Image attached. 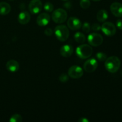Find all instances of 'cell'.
Here are the masks:
<instances>
[{
    "instance_id": "21",
    "label": "cell",
    "mask_w": 122,
    "mask_h": 122,
    "mask_svg": "<svg viewBox=\"0 0 122 122\" xmlns=\"http://www.w3.org/2000/svg\"><path fill=\"white\" fill-rule=\"evenodd\" d=\"M96 57L97 58L98 60L100 61H104L106 60L107 58V55L104 52H98L96 54Z\"/></svg>"
},
{
    "instance_id": "25",
    "label": "cell",
    "mask_w": 122,
    "mask_h": 122,
    "mask_svg": "<svg viewBox=\"0 0 122 122\" xmlns=\"http://www.w3.org/2000/svg\"><path fill=\"white\" fill-rule=\"evenodd\" d=\"M101 26L98 23H94L92 26V29L93 31L97 32V31H99L101 29Z\"/></svg>"
},
{
    "instance_id": "31",
    "label": "cell",
    "mask_w": 122,
    "mask_h": 122,
    "mask_svg": "<svg viewBox=\"0 0 122 122\" xmlns=\"http://www.w3.org/2000/svg\"><path fill=\"white\" fill-rule=\"evenodd\" d=\"M10 1H13V0H10Z\"/></svg>"
},
{
    "instance_id": "13",
    "label": "cell",
    "mask_w": 122,
    "mask_h": 122,
    "mask_svg": "<svg viewBox=\"0 0 122 122\" xmlns=\"http://www.w3.org/2000/svg\"><path fill=\"white\" fill-rule=\"evenodd\" d=\"M73 48L71 45H64L60 48V54L64 57H69L73 53Z\"/></svg>"
},
{
    "instance_id": "14",
    "label": "cell",
    "mask_w": 122,
    "mask_h": 122,
    "mask_svg": "<svg viewBox=\"0 0 122 122\" xmlns=\"http://www.w3.org/2000/svg\"><path fill=\"white\" fill-rule=\"evenodd\" d=\"M30 20V15L27 11H22L18 16V21L21 25H26Z\"/></svg>"
},
{
    "instance_id": "16",
    "label": "cell",
    "mask_w": 122,
    "mask_h": 122,
    "mask_svg": "<svg viewBox=\"0 0 122 122\" xmlns=\"http://www.w3.org/2000/svg\"><path fill=\"white\" fill-rule=\"evenodd\" d=\"M11 6L9 4L5 2H0V14L1 15H7L10 12Z\"/></svg>"
},
{
    "instance_id": "1",
    "label": "cell",
    "mask_w": 122,
    "mask_h": 122,
    "mask_svg": "<svg viewBox=\"0 0 122 122\" xmlns=\"http://www.w3.org/2000/svg\"><path fill=\"white\" fill-rule=\"evenodd\" d=\"M121 61L116 56H111L105 61V67L110 73H114L120 69Z\"/></svg>"
},
{
    "instance_id": "4",
    "label": "cell",
    "mask_w": 122,
    "mask_h": 122,
    "mask_svg": "<svg viewBox=\"0 0 122 122\" xmlns=\"http://www.w3.org/2000/svg\"><path fill=\"white\" fill-rule=\"evenodd\" d=\"M52 19L56 23H63L67 18V14L64 9L58 8L52 13Z\"/></svg>"
},
{
    "instance_id": "2",
    "label": "cell",
    "mask_w": 122,
    "mask_h": 122,
    "mask_svg": "<svg viewBox=\"0 0 122 122\" xmlns=\"http://www.w3.org/2000/svg\"><path fill=\"white\" fill-rule=\"evenodd\" d=\"M54 33L56 38L60 41H66L69 38L70 32L67 26L65 25H59L57 26L54 29Z\"/></svg>"
},
{
    "instance_id": "5",
    "label": "cell",
    "mask_w": 122,
    "mask_h": 122,
    "mask_svg": "<svg viewBox=\"0 0 122 122\" xmlns=\"http://www.w3.org/2000/svg\"><path fill=\"white\" fill-rule=\"evenodd\" d=\"M88 41L89 45L94 46H98L103 42V37L97 33H92L88 36Z\"/></svg>"
},
{
    "instance_id": "28",
    "label": "cell",
    "mask_w": 122,
    "mask_h": 122,
    "mask_svg": "<svg viewBox=\"0 0 122 122\" xmlns=\"http://www.w3.org/2000/svg\"><path fill=\"white\" fill-rule=\"evenodd\" d=\"M78 122H89V120H88V119H86V118L82 117V118H81L80 119H79Z\"/></svg>"
},
{
    "instance_id": "26",
    "label": "cell",
    "mask_w": 122,
    "mask_h": 122,
    "mask_svg": "<svg viewBox=\"0 0 122 122\" xmlns=\"http://www.w3.org/2000/svg\"><path fill=\"white\" fill-rule=\"evenodd\" d=\"M45 35L48 36H50L51 35H52V33H53V30L51 29V28H46L45 30V32H44Z\"/></svg>"
},
{
    "instance_id": "24",
    "label": "cell",
    "mask_w": 122,
    "mask_h": 122,
    "mask_svg": "<svg viewBox=\"0 0 122 122\" xmlns=\"http://www.w3.org/2000/svg\"><path fill=\"white\" fill-rule=\"evenodd\" d=\"M59 80L60 82H66L69 81V76L66 73H63L59 76Z\"/></svg>"
},
{
    "instance_id": "23",
    "label": "cell",
    "mask_w": 122,
    "mask_h": 122,
    "mask_svg": "<svg viewBox=\"0 0 122 122\" xmlns=\"http://www.w3.org/2000/svg\"><path fill=\"white\" fill-rule=\"evenodd\" d=\"M82 30H83V32H85V33H89L91 30V26L90 24L88 22H85L83 24V25H82Z\"/></svg>"
},
{
    "instance_id": "15",
    "label": "cell",
    "mask_w": 122,
    "mask_h": 122,
    "mask_svg": "<svg viewBox=\"0 0 122 122\" xmlns=\"http://www.w3.org/2000/svg\"><path fill=\"white\" fill-rule=\"evenodd\" d=\"M6 68L8 71L11 72H15L19 69V64L17 61L14 60H10L7 61L6 64Z\"/></svg>"
},
{
    "instance_id": "11",
    "label": "cell",
    "mask_w": 122,
    "mask_h": 122,
    "mask_svg": "<svg viewBox=\"0 0 122 122\" xmlns=\"http://www.w3.org/2000/svg\"><path fill=\"white\" fill-rule=\"evenodd\" d=\"M51 20V17L48 13H43L39 14L36 19V23L39 26H46Z\"/></svg>"
},
{
    "instance_id": "22",
    "label": "cell",
    "mask_w": 122,
    "mask_h": 122,
    "mask_svg": "<svg viewBox=\"0 0 122 122\" xmlns=\"http://www.w3.org/2000/svg\"><path fill=\"white\" fill-rule=\"evenodd\" d=\"M44 10L47 12H52L54 10V5L51 2H47L44 4Z\"/></svg>"
},
{
    "instance_id": "8",
    "label": "cell",
    "mask_w": 122,
    "mask_h": 122,
    "mask_svg": "<svg viewBox=\"0 0 122 122\" xmlns=\"http://www.w3.org/2000/svg\"><path fill=\"white\" fill-rule=\"evenodd\" d=\"M42 8V4L41 0H32L29 4V10L32 14L40 13Z\"/></svg>"
},
{
    "instance_id": "18",
    "label": "cell",
    "mask_w": 122,
    "mask_h": 122,
    "mask_svg": "<svg viewBox=\"0 0 122 122\" xmlns=\"http://www.w3.org/2000/svg\"><path fill=\"white\" fill-rule=\"evenodd\" d=\"M74 38L75 41L79 44H83L86 41L85 36L81 32H76L74 35Z\"/></svg>"
},
{
    "instance_id": "12",
    "label": "cell",
    "mask_w": 122,
    "mask_h": 122,
    "mask_svg": "<svg viewBox=\"0 0 122 122\" xmlns=\"http://www.w3.org/2000/svg\"><path fill=\"white\" fill-rule=\"evenodd\" d=\"M110 11L114 16L121 17H122V4L120 2H113L110 6Z\"/></svg>"
},
{
    "instance_id": "19",
    "label": "cell",
    "mask_w": 122,
    "mask_h": 122,
    "mask_svg": "<svg viewBox=\"0 0 122 122\" xmlns=\"http://www.w3.org/2000/svg\"><path fill=\"white\" fill-rule=\"evenodd\" d=\"M22 120L23 118L21 115L19 114H15L11 117L9 121L10 122H22Z\"/></svg>"
},
{
    "instance_id": "6",
    "label": "cell",
    "mask_w": 122,
    "mask_h": 122,
    "mask_svg": "<svg viewBox=\"0 0 122 122\" xmlns=\"http://www.w3.org/2000/svg\"><path fill=\"white\" fill-rule=\"evenodd\" d=\"M101 29L106 35L108 36H114L116 33V27L115 25L111 22H104L101 27Z\"/></svg>"
},
{
    "instance_id": "7",
    "label": "cell",
    "mask_w": 122,
    "mask_h": 122,
    "mask_svg": "<svg viewBox=\"0 0 122 122\" xmlns=\"http://www.w3.org/2000/svg\"><path fill=\"white\" fill-rule=\"evenodd\" d=\"M83 75V70L78 66H73L68 70V75L73 79H79Z\"/></svg>"
},
{
    "instance_id": "27",
    "label": "cell",
    "mask_w": 122,
    "mask_h": 122,
    "mask_svg": "<svg viewBox=\"0 0 122 122\" xmlns=\"http://www.w3.org/2000/svg\"><path fill=\"white\" fill-rule=\"evenodd\" d=\"M116 26L120 30H122V20L119 19L116 21Z\"/></svg>"
},
{
    "instance_id": "17",
    "label": "cell",
    "mask_w": 122,
    "mask_h": 122,
    "mask_svg": "<svg viewBox=\"0 0 122 122\" xmlns=\"http://www.w3.org/2000/svg\"><path fill=\"white\" fill-rule=\"evenodd\" d=\"M108 13L105 10H101L98 12L97 14V19L100 22H104L108 19Z\"/></svg>"
},
{
    "instance_id": "10",
    "label": "cell",
    "mask_w": 122,
    "mask_h": 122,
    "mask_svg": "<svg viewBox=\"0 0 122 122\" xmlns=\"http://www.w3.org/2000/svg\"><path fill=\"white\" fill-rule=\"evenodd\" d=\"M82 25L81 20L75 17H71L69 18L67 21L68 27L73 30H77L80 29L82 27Z\"/></svg>"
},
{
    "instance_id": "30",
    "label": "cell",
    "mask_w": 122,
    "mask_h": 122,
    "mask_svg": "<svg viewBox=\"0 0 122 122\" xmlns=\"http://www.w3.org/2000/svg\"><path fill=\"white\" fill-rule=\"evenodd\" d=\"M63 1H67V0H63Z\"/></svg>"
},
{
    "instance_id": "20",
    "label": "cell",
    "mask_w": 122,
    "mask_h": 122,
    "mask_svg": "<svg viewBox=\"0 0 122 122\" xmlns=\"http://www.w3.org/2000/svg\"><path fill=\"white\" fill-rule=\"evenodd\" d=\"M91 5V2L89 0H81L80 1V6L83 9H87Z\"/></svg>"
},
{
    "instance_id": "9",
    "label": "cell",
    "mask_w": 122,
    "mask_h": 122,
    "mask_svg": "<svg viewBox=\"0 0 122 122\" xmlns=\"http://www.w3.org/2000/svg\"><path fill=\"white\" fill-rule=\"evenodd\" d=\"M98 63L97 60L94 58H91L85 62L83 64V69L88 73H92L95 71L98 67Z\"/></svg>"
},
{
    "instance_id": "29",
    "label": "cell",
    "mask_w": 122,
    "mask_h": 122,
    "mask_svg": "<svg viewBox=\"0 0 122 122\" xmlns=\"http://www.w3.org/2000/svg\"><path fill=\"white\" fill-rule=\"evenodd\" d=\"M92 1H101V0H92Z\"/></svg>"
},
{
    "instance_id": "3",
    "label": "cell",
    "mask_w": 122,
    "mask_h": 122,
    "mask_svg": "<svg viewBox=\"0 0 122 122\" xmlns=\"http://www.w3.org/2000/svg\"><path fill=\"white\" fill-rule=\"evenodd\" d=\"M76 54L82 59H86L92 56V48L88 44H82L76 48Z\"/></svg>"
}]
</instances>
